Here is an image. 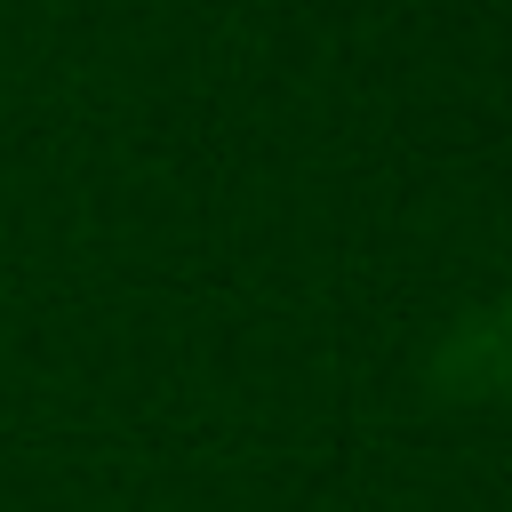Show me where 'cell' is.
Masks as SVG:
<instances>
[{
	"mask_svg": "<svg viewBox=\"0 0 512 512\" xmlns=\"http://www.w3.org/2000/svg\"><path fill=\"white\" fill-rule=\"evenodd\" d=\"M432 384L448 400H496V392H512V296L448 320V336L432 352Z\"/></svg>",
	"mask_w": 512,
	"mask_h": 512,
	"instance_id": "cell-1",
	"label": "cell"
}]
</instances>
